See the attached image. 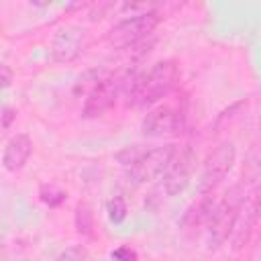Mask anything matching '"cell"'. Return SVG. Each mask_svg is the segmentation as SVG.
Listing matches in <instances>:
<instances>
[{
	"instance_id": "cell-1",
	"label": "cell",
	"mask_w": 261,
	"mask_h": 261,
	"mask_svg": "<svg viewBox=\"0 0 261 261\" xmlns=\"http://www.w3.org/2000/svg\"><path fill=\"white\" fill-rule=\"evenodd\" d=\"M179 80V65L173 59L157 61L147 73L128 82V104L143 108L165 98Z\"/></svg>"
},
{
	"instance_id": "cell-2",
	"label": "cell",
	"mask_w": 261,
	"mask_h": 261,
	"mask_svg": "<svg viewBox=\"0 0 261 261\" xmlns=\"http://www.w3.org/2000/svg\"><path fill=\"white\" fill-rule=\"evenodd\" d=\"M243 198H245L243 186L237 184L218 202H214V206L208 214V220H206L208 249L210 251H216L220 245H224L228 241L230 230H232V222L237 218V212H239V206H241Z\"/></svg>"
},
{
	"instance_id": "cell-3",
	"label": "cell",
	"mask_w": 261,
	"mask_h": 261,
	"mask_svg": "<svg viewBox=\"0 0 261 261\" xmlns=\"http://www.w3.org/2000/svg\"><path fill=\"white\" fill-rule=\"evenodd\" d=\"M159 14L155 10H147V12H139L133 14L130 18L120 20L118 24H114L108 35H106V43L112 49H130L139 43H143L159 24Z\"/></svg>"
},
{
	"instance_id": "cell-4",
	"label": "cell",
	"mask_w": 261,
	"mask_h": 261,
	"mask_svg": "<svg viewBox=\"0 0 261 261\" xmlns=\"http://www.w3.org/2000/svg\"><path fill=\"white\" fill-rule=\"evenodd\" d=\"M177 153V147L167 143L149 151H143L130 165H126V175L133 184H147L153 181L155 177H159L161 173H165V169L169 167V163L173 161Z\"/></svg>"
},
{
	"instance_id": "cell-5",
	"label": "cell",
	"mask_w": 261,
	"mask_h": 261,
	"mask_svg": "<svg viewBox=\"0 0 261 261\" xmlns=\"http://www.w3.org/2000/svg\"><path fill=\"white\" fill-rule=\"evenodd\" d=\"M234 159H237L234 143L226 141V143L218 145L204 161L202 179H200V194H212L224 181V177L230 173Z\"/></svg>"
},
{
	"instance_id": "cell-6",
	"label": "cell",
	"mask_w": 261,
	"mask_h": 261,
	"mask_svg": "<svg viewBox=\"0 0 261 261\" xmlns=\"http://www.w3.org/2000/svg\"><path fill=\"white\" fill-rule=\"evenodd\" d=\"M88 45V33L80 27H61L55 31L51 39V57L57 63H71L75 61Z\"/></svg>"
},
{
	"instance_id": "cell-7",
	"label": "cell",
	"mask_w": 261,
	"mask_h": 261,
	"mask_svg": "<svg viewBox=\"0 0 261 261\" xmlns=\"http://www.w3.org/2000/svg\"><path fill=\"white\" fill-rule=\"evenodd\" d=\"M120 84L114 75H106V77H98V82L90 88L88 98L84 102L82 108V116L84 118H96L102 116L106 110H110L116 102V96L120 92Z\"/></svg>"
},
{
	"instance_id": "cell-8",
	"label": "cell",
	"mask_w": 261,
	"mask_h": 261,
	"mask_svg": "<svg viewBox=\"0 0 261 261\" xmlns=\"http://www.w3.org/2000/svg\"><path fill=\"white\" fill-rule=\"evenodd\" d=\"M257 212H259V192H257V188H253V192L243 198L237 218L232 222V230H230L228 239H230V245L234 251H241L249 243L253 228L257 224Z\"/></svg>"
},
{
	"instance_id": "cell-9",
	"label": "cell",
	"mask_w": 261,
	"mask_h": 261,
	"mask_svg": "<svg viewBox=\"0 0 261 261\" xmlns=\"http://www.w3.org/2000/svg\"><path fill=\"white\" fill-rule=\"evenodd\" d=\"M194 163H196V157L190 147L175 153L173 161L169 163V167L163 173V188H165L167 196H177L188 188L192 171H194Z\"/></svg>"
},
{
	"instance_id": "cell-10",
	"label": "cell",
	"mask_w": 261,
	"mask_h": 261,
	"mask_svg": "<svg viewBox=\"0 0 261 261\" xmlns=\"http://www.w3.org/2000/svg\"><path fill=\"white\" fill-rule=\"evenodd\" d=\"M181 124L184 120L177 110H173L171 106H157L145 114L141 128H143V135L147 137H163V135L177 133Z\"/></svg>"
},
{
	"instance_id": "cell-11",
	"label": "cell",
	"mask_w": 261,
	"mask_h": 261,
	"mask_svg": "<svg viewBox=\"0 0 261 261\" xmlns=\"http://www.w3.org/2000/svg\"><path fill=\"white\" fill-rule=\"evenodd\" d=\"M31 153H33V141H31V137L24 135V133L14 135L6 143L4 153H2V165H4V169L6 171H12V173L14 171H20L27 165Z\"/></svg>"
},
{
	"instance_id": "cell-12",
	"label": "cell",
	"mask_w": 261,
	"mask_h": 261,
	"mask_svg": "<svg viewBox=\"0 0 261 261\" xmlns=\"http://www.w3.org/2000/svg\"><path fill=\"white\" fill-rule=\"evenodd\" d=\"M214 202H216V200L212 198V194H200V198H198V200L188 208V212L184 214V218H181L184 226H186V228H198V226L206 224L208 214H210Z\"/></svg>"
},
{
	"instance_id": "cell-13",
	"label": "cell",
	"mask_w": 261,
	"mask_h": 261,
	"mask_svg": "<svg viewBox=\"0 0 261 261\" xmlns=\"http://www.w3.org/2000/svg\"><path fill=\"white\" fill-rule=\"evenodd\" d=\"M75 230L80 234H92L94 230V212L88 202H77L75 206Z\"/></svg>"
},
{
	"instance_id": "cell-14",
	"label": "cell",
	"mask_w": 261,
	"mask_h": 261,
	"mask_svg": "<svg viewBox=\"0 0 261 261\" xmlns=\"http://www.w3.org/2000/svg\"><path fill=\"white\" fill-rule=\"evenodd\" d=\"M39 196H41V200H43L49 208L61 206V204L65 202V198H67V194H65L61 188L53 186V184H43L41 190H39Z\"/></svg>"
},
{
	"instance_id": "cell-15",
	"label": "cell",
	"mask_w": 261,
	"mask_h": 261,
	"mask_svg": "<svg viewBox=\"0 0 261 261\" xmlns=\"http://www.w3.org/2000/svg\"><path fill=\"white\" fill-rule=\"evenodd\" d=\"M106 212H108V218H110V222H114V224H120V222L126 218V212H128L124 198H122V196H112V198L108 200Z\"/></svg>"
},
{
	"instance_id": "cell-16",
	"label": "cell",
	"mask_w": 261,
	"mask_h": 261,
	"mask_svg": "<svg viewBox=\"0 0 261 261\" xmlns=\"http://www.w3.org/2000/svg\"><path fill=\"white\" fill-rule=\"evenodd\" d=\"M88 257H90V255H88V249H86V247H82V245H71V247H67L65 251H61L55 261H88Z\"/></svg>"
},
{
	"instance_id": "cell-17",
	"label": "cell",
	"mask_w": 261,
	"mask_h": 261,
	"mask_svg": "<svg viewBox=\"0 0 261 261\" xmlns=\"http://www.w3.org/2000/svg\"><path fill=\"white\" fill-rule=\"evenodd\" d=\"M110 257H112L114 261H139L137 251H135V249H130V247H126V245L116 247V249L110 253Z\"/></svg>"
},
{
	"instance_id": "cell-18",
	"label": "cell",
	"mask_w": 261,
	"mask_h": 261,
	"mask_svg": "<svg viewBox=\"0 0 261 261\" xmlns=\"http://www.w3.org/2000/svg\"><path fill=\"white\" fill-rule=\"evenodd\" d=\"M10 84H12V71H10V67H8V65L0 63V90L8 88Z\"/></svg>"
},
{
	"instance_id": "cell-19",
	"label": "cell",
	"mask_w": 261,
	"mask_h": 261,
	"mask_svg": "<svg viewBox=\"0 0 261 261\" xmlns=\"http://www.w3.org/2000/svg\"><path fill=\"white\" fill-rule=\"evenodd\" d=\"M14 116H16V114H14V110H12V108H6V110H4V120H2V126H4V128H8Z\"/></svg>"
}]
</instances>
